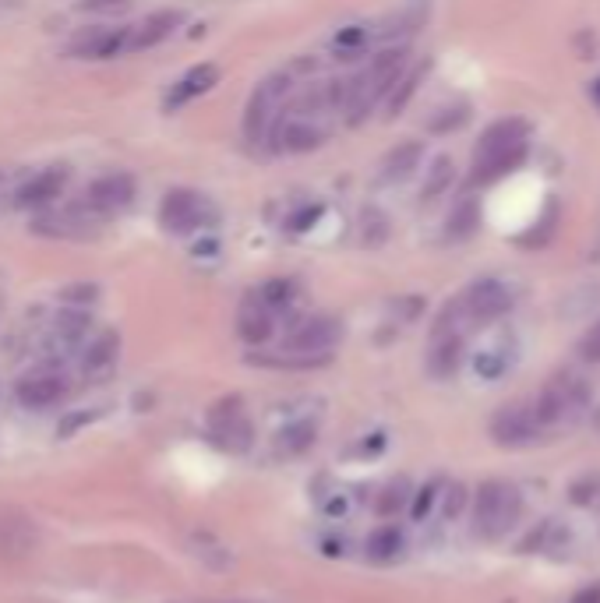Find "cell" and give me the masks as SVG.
<instances>
[{
    "label": "cell",
    "mask_w": 600,
    "mask_h": 603,
    "mask_svg": "<svg viewBox=\"0 0 600 603\" xmlns=\"http://www.w3.org/2000/svg\"><path fill=\"white\" fill-rule=\"evenodd\" d=\"M519 512H523V501H519L516 487L488 480V484H480L477 498H473V533L480 540H498L516 526Z\"/></svg>",
    "instance_id": "6da1fadb"
},
{
    "label": "cell",
    "mask_w": 600,
    "mask_h": 603,
    "mask_svg": "<svg viewBox=\"0 0 600 603\" xmlns=\"http://www.w3.org/2000/svg\"><path fill=\"white\" fill-rule=\"evenodd\" d=\"M586 406H590V385H586V378H579L576 371H562L544 385L533 413H537L540 427H562L569 420H576Z\"/></svg>",
    "instance_id": "7a4b0ae2"
},
{
    "label": "cell",
    "mask_w": 600,
    "mask_h": 603,
    "mask_svg": "<svg viewBox=\"0 0 600 603\" xmlns=\"http://www.w3.org/2000/svg\"><path fill=\"white\" fill-rule=\"evenodd\" d=\"M290 85H293L290 75L279 71V75H269L255 92H251L248 110H244V138H248L251 145H258L265 134L272 131L279 110H283L286 99H290Z\"/></svg>",
    "instance_id": "3957f363"
},
{
    "label": "cell",
    "mask_w": 600,
    "mask_h": 603,
    "mask_svg": "<svg viewBox=\"0 0 600 603\" xmlns=\"http://www.w3.org/2000/svg\"><path fill=\"white\" fill-rule=\"evenodd\" d=\"M159 223L170 233H195L202 230V226L216 223V209H212L209 198H202V194L177 187V191L166 194L163 205H159Z\"/></svg>",
    "instance_id": "277c9868"
},
{
    "label": "cell",
    "mask_w": 600,
    "mask_h": 603,
    "mask_svg": "<svg viewBox=\"0 0 600 603\" xmlns=\"http://www.w3.org/2000/svg\"><path fill=\"white\" fill-rule=\"evenodd\" d=\"M339 335H343V325L329 314H315V318H304L290 335H286V353H300V357H318V360H329L332 357V346L339 343Z\"/></svg>",
    "instance_id": "5b68a950"
},
{
    "label": "cell",
    "mask_w": 600,
    "mask_h": 603,
    "mask_svg": "<svg viewBox=\"0 0 600 603\" xmlns=\"http://www.w3.org/2000/svg\"><path fill=\"white\" fill-rule=\"evenodd\" d=\"M459 307H463L466 325H488V321H498L505 311L512 307V293L505 290L498 279H477L470 290H463V297H456Z\"/></svg>",
    "instance_id": "8992f818"
},
{
    "label": "cell",
    "mask_w": 600,
    "mask_h": 603,
    "mask_svg": "<svg viewBox=\"0 0 600 603\" xmlns=\"http://www.w3.org/2000/svg\"><path fill=\"white\" fill-rule=\"evenodd\" d=\"M544 427L537 424V413L526 402H509L491 417V438L502 448H526L540 438Z\"/></svg>",
    "instance_id": "52a82bcc"
},
{
    "label": "cell",
    "mask_w": 600,
    "mask_h": 603,
    "mask_svg": "<svg viewBox=\"0 0 600 603\" xmlns=\"http://www.w3.org/2000/svg\"><path fill=\"white\" fill-rule=\"evenodd\" d=\"M272 138H276L279 152H315L329 138V127L318 124L315 117H297V113L279 110L276 124H272Z\"/></svg>",
    "instance_id": "ba28073f"
},
{
    "label": "cell",
    "mask_w": 600,
    "mask_h": 603,
    "mask_svg": "<svg viewBox=\"0 0 600 603\" xmlns=\"http://www.w3.org/2000/svg\"><path fill=\"white\" fill-rule=\"evenodd\" d=\"M209 427H212V438H216L223 448H230V452L251 448V424H248V417H244V410H240V399L219 402L209 417Z\"/></svg>",
    "instance_id": "9c48e42d"
},
{
    "label": "cell",
    "mask_w": 600,
    "mask_h": 603,
    "mask_svg": "<svg viewBox=\"0 0 600 603\" xmlns=\"http://www.w3.org/2000/svg\"><path fill=\"white\" fill-rule=\"evenodd\" d=\"M131 198H135V180H131L128 173H106V177H99L96 184L89 187L85 205H89L92 212H120V209H128Z\"/></svg>",
    "instance_id": "30bf717a"
},
{
    "label": "cell",
    "mask_w": 600,
    "mask_h": 603,
    "mask_svg": "<svg viewBox=\"0 0 600 603\" xmlns=\"http://www.w3.org/2000/svg\"><path fill=\"white\" fill-rule=\"evenodd\" d=\"M64 392H68V381L60 378V374H53V371L29 374V378H22V381H18V388H15L18 402H22L25 410H50L53 402L64 399Z\"/></svg>",
    "instance_id": "8fae6325"
},
{
    "label": "cell",
    "mask_w": 600,
    "mask_h": 603,
    "mask_svg": "<svg viewBox=\"0 0 600 603\" xmlns=\"http://www.w3.org/2000/svg\"><path fill=\"white\" fill-rule=\"evenodd\" d=\"M431 18V0H406L403 8L389 11V15L378 22L375 36L378 39H399V36H413L428 25Z\"/></svg>",
    "instance_id": "7c38bea8"
},
{
    "label": "cell",
    "mask_w": 600,
    "mask_h": 603,
    "mask_svg": "<svg viewBox=\"0 0 600 603\" xmlns=\"http://www.w3.org/2000/svg\"><path fill=\"white\" fill-rule=\"evenodd\" d=\"M128 36L131 29H106V25H96V29L82 32V36L71 43V53H75V57H92V60L117 57L120 50H128Z\"/></svg>",
    "instance_id": "4fadbf2b"
},
{
    "label": "cell",
    "mask_w": 600,
    "mask_h": 603,
    "mask_svg": "<svg viewBox=\"0 0 600 603\" xmlns=\"http://www.w3.org/2000/svg\"><path fill=\"white\" fill-rule=\"evenodd\" d=\"M180 22H184V15H180V11H173V8L152 11L145 22H138L135 29H131L128 50H152V46H159L163 39H170L173 32L180 29Z\"/></svg>",
    "instance_id": "5bb4252c"
},
{
    "label": "cell",
    "mask_w": 600,
    "mask_h": 603,
    "mask_svg": "<svg viewBox=\"0 0 600 603\" xmlns=\"http://www.w3.org/2000/svg\"><path fill=\"white\" fill-rule=\"evenodd\" d=\"M64 184H68V170H60V166L43 170L39 177H32L29 184L18 191L15 205H18V209H43V205H50L53 198H60Z\"/></svg>",
    "instance_id": "9a60e30c"
},
{
    "label": "cell",
    "mask_w": 600,
    "mask_h": 603,
    "mask_svg": "<svg viewBox=\"0 0 600 603\" xmlns=\"http://www.w3.org/2000/svg\"><path fill=\"white\" fill-rule=\"evenodd\" d=\"M237 335L248 346L269 343V335H272V311L258 297H248L244 304H240V311H237Z\"/></svg>",
    "instance_id": "2e32d148"
},
{
    "label": "cell",
    "mask_w": 600,
    "mask_h": 603,
    "mask_svg": "<svg viewBox=\"0 0 600 603\" xmlns=\"http://www.w3.org/2000/svg\"><path fill=\"white\" fill-rule=\"evenodd\" d=\"M216 82H219V67L216 64H198V67H191L188 75L180 78L177 85H173V92L166 96V106H184V103H191V99H198V96H205L209 89H216Z\"/></svg>",
    "instance_id": "e0dca14e"
},
{
    "label": "cell",
    "mask_w": 600,
    "mask_h": 603,
    "mask_svg": "<svg viewBox=\"0 0 600 603\" xmlns=\"http://www.w3.org/2000/svg\"><path fill=\"white\" fill-rule=\"evenodd\" d=\"M526 131H530V127H526V120H519V117L498 120V124H491L488 131H484V138H480V145H477V156H491V152L526 145Z\"/></svg>",
    "instance_id": "ac0fdd59"
},
{
    "label": "cell",
    "mask_w": 600,
    "mask_h": 603,
    "mask_svg": "<svg viewBox=\"0 0 600 603\" xmlns=\"http://www.w3.org/2000/svg\"><path fill=\"white\" fill-rule=\"evenodd\" d=\"M315 441H318L315 420H293V424H286L283 431L276 434L272 448H276V459H297V455L308 452Z\"/></svg>",
    "instance_id": "d6986e66"
},
{
    "label": "cell",
    "mask_w": 600,
    "mask_h": 603,
    "mask_svg": "<svg viewBox=\"0 0 600 603\" xmlns=\"http://www.w3.org/2000/svg\"><path fill=\"white\" fill-rule=\"evenodd\" d=\"M420 159H424V149H420V142L396 145V149H392L389 156L382 159L378 180H382V184H403L406 177H413V170L420 166Z\"/></svg>",
    "instance_id": "ffe728a7"
},
{
    "label": "cell",
    "mask_w": 600,
    "mask_h": 603,
    "mask_svg": "<svg viewBox=\"0 0 600 603\" xmlns=\"http://www.w3.org/2000/svg\"><path fill=\"white\" fill-rule=\"evenodd\" d=\"M463 335H435L428 353V371L431 378H452L463 364Z\"/></svg>",
    "instance_id": "44dd1931"
},
{
    "label": "cell",
    "mask_w": 600,
    "mask_h": 603,
    "mask_svg": "<svg viewBox=\"0 0 600 603\" xmlns=\"http://www.w3.org/2000/svg\"><path fill=\"white\" fill-rule=\"evenodd\" d=\"M523 159H526V145L491 152V156H477V166H473V184H491V180H498V177H509Z\"/></svg>",
    "instance_id": "7402d4cb"
},
{
    "label": "cell",
    "mask_w": 600,
    "mask_h": 603,
    "mask_svg": "<svg viewBox=\"0 0 600 603\" xmlns=\"http://www.w3.org/2000/svg\"><path fill=\"white\" fill-rule=\"evenodd\" d=\"M89 311H82V307H68V311H60L57 321H53V346H78L85 339V332H89Z\"/></svg>",
    "instance_id": "603a6c76"
},
{
    "label": "cell",
    "mask_w": 600,
    "mask_h": 603,
    "mask_svg": "<svg viewBox=\"0 0 600 603\" xmlns=\"http://www.w3.org/2000/svg\"><path fill=\"white\" fill-rule=\"evenodd\" d=\"M117 353H120V339H117V332H99L96 339H92L89 346H85V357H82V367H85V374H99V371H106V367L117 360Z\"/></svg>",
    "instance_id": "cb8c5ba5"
},
{
    "label": "cell",
    "mask_w": 600,
    "mask_h": 603,
    "mask_svg": "<svg viewBox=\"0 0 600 603\" xmlns=\"http://www.w3.org/2000/svg\"><path fill=\"white\" fill-rule=\"evenodd\" d=\"M403 554V533L396 526H378L375 533L368 536V558L375 561H392Z\"/></svg>",
    "instance_id": "d4e9b609"
},
{
    "label": "cell",
    "mask_w": 600,
    "mask_h": 603,
    "mask_svg": "<svg viewBox=\"0 0 600 603\" xmlns=\"http://www.w3.org/2000/svg\"><path fill=\"white\" fill-rule=\"evenodd\" d=\"M420 78H424V67H413V71H403V75H399V82L389 89V103H385L389 117H399V113L406 110V103L413 99V92L420 89Z\"/></svg>",
    "instance_id": "484cf974"
},
{
    "label": "cell",
    "mask_w": 600,
    "mask_h": 603,
    "mask_svg": "<svg viewBox=\"0 0 600 603\" xmlns=\"http://www.w3.org/2000/svg\"><path fill=\"white\" fill-rule=\"evenodd\" d=\"M565 536V526L558 519H544L537 529H533L530 536H526L523 544H519V551L526 554H537V551H555V544Z\"/></svg>",
    "instance_id": "4316f807"
},
{
    "label": "cell",
    "mask_w": 600,
    "mask_h": 603,
    "mask_svg": "<svg viewBox=\"0 0 600 603\" xmlns=\"http://www.w3.org/2000/svg\"><path fill=\"white\" fill-rule=\"evenodd\" d=\"M452 177H456V170H452V159H449V156L435 159V163H431V170H428V180H424V187H420V198H424V201H435L438 194L449 191Z\"/></svg>",
    "instance_id": "83f0119b"
},
{
    "label": "cell",
    "mask_w": 600,
    "mask_h": 603,
    "mask_svg": "<svg viewBox=\"0 0 600 603\" xmlns=\"http://www.w3.org/2000/svg\"><path fill=\"white\" fill-rule=\"evenodd\" d=\"M293 297H297L293 279H269V283L262 286V293H258V300H262L269 311H283V307H290Z\"/></svg>",
    "instance_id": "f1b7e54d"
},
{
    "label": "cell",
    "mask_w": 600,
    "mask_h": 603,
    "mask_svg": "<svg viewBox=\"0 0 600 603\" xmlns=\"http://www.w3.org/2000/svg\"><path fill=\"white\" fill-rule=\"evenodd\" d=\"M473 371L480 374V378H502L505 371H509V353H498V350H484L477 360H473Z\"/></svg>",
    "instance_id": "f546056e"
},
{
    "label": "cell",
    "mask_w": 600,
    "mask_h": 603,
    "mask_svg": "<svg viewBox=\"0 0 600 603\" xmlns=\"http://www.w3.org/2000/svg\"><path fill=\"white\" fill-rule=\"evenodd\" d=\"M569 501H572V505H583V508L600 505V477H597V473L576 480V484L569 487Z\"/></svg>",
    "instance_id": "4dcf8cb0"
},
{
    "label": "cell",
    "mask_w": 600,
    "mask_h": 603,
    "mask_svg": "<svg viewBox=\"0 0 600 603\" xmlns=\"http://www.w3.org/2000/svg\"><path fill=\"white\" fill-rule=\"evenodd\" d=\"M477 226V201H463L449 219V237H466Z\"/></svg>",
    "instance_id": "1f68e13d"
},
{
    "label": "cell",
    "mask_w": 600,
    "mask_h": 603,
    "mask_svg": "<svg viewBox=\"0 0 600 603\" xmlns=\"http://www.w3.org/2000/svg\"><path fill=\"white\" fill-rule=\"evenodd\" d=\"M470 505V491H466L463 484H452L449 491L442 494V519H459L463 515V508Z\"/></svg>",
    "instance_id": "d6a6232c"
},
{
    "label": "cell",
    "mask_w": 600,
    "mask_h": 603,
    "mask_svg": "<svg viewBox=\"0 0 600 603\" xmlns=\"http://www.w3.org/2000/svg\"><path fill=\"white\" fill-rule=\"evenodd\" d=\"M406 491H410V487H406L403 480H396V484L385 487L382 498H378V515H396L399 508L406 505Z\"/></svg>",
    "instance_id": "836d02e7"
},
{
    "label": "cell",
    "mask_w": 600,
    "mask_h": 603,
    "mask_svg": "<svg viewBox=\"0 0 600 603\" xmlns=\"http://www.w3.org/2000/svg\"><path fill=\"white\" fill-rule=\"evenodd\" d=\"M438 491H442V484L438 480H431L428 487H420L417 491V498H413V505H410V512H413V519H428V512L435 508V501H438Z\"/></svg>",
    "instance_id": "e575fe53"
},
{
    "label": "cell",
    "mask_w": 600,
    "mask_h": 603,
    "mask_svg": "<svg viewBox=\"0 0 600 603\" xmlns=\"http://www.w3.org/2000/svg\"><path fill=\"white\" fill-rule=\"evenodd\" d=\"M466 106L459 103V106H449V110H442V117H435L431 120V131L435 134H445V131H456L459 124H466Z\"/></svg>",
    "instance_id": "d590c367"
},
{
    "label": "cell",
    "mask_w": 600,
    "mask_h": 603,
    "mask_svg": "<svg viewBox=\"0 0 600 603\" xmlns=\"http://www.w3.org/2000/svg\"><path fill=\"white\" fill-rule=\"evenodd\" d=\"M579 353H583V360H590V364H600V321L590 328V332L583 335V343H579Z\"/></svg>",
    "instance_id": "8d00e7d4"
},
{
    "label": "cell",
    "mask_w": 600,
    "mask_h": 603,
    "mask_svg": "<svg viewBox=\"0 0 600 603\" xmlns=\"http://www.w3.org/2000/svg\"><path fill=\"white\" fill-rule=\"evenodd\" d=\"M64 300H68V304H75V300H82V304H89V300H96V286H89V283L71 286V290H64Z\"/></svg>",
    "instance_id": "74e56055"
},
{
    "label": "cell",
    "mask_w": 600,
    "mask_h": 603,
    "mask_svg": "<svg viewBox=\"0 0 600 603\" xmlns=\"http://www.w3.org/2000/svg\"><path fill=\"white\" fill-rule=\"evenodd\" d=\"M117 4H128V0H82L78 8L82 11H106V8H117Z\"/></svg>",
    "instance_id": "f35d334b"
},
{
    "label": "cell",
    "mask_w": 600,
    "mask_h": 603,
    "mask_svg": "<svg viewBox=\"0 0 600 603\" xmlns=\"http://www.w3.org/2000/svg\"><path fill=\"white\" fill-rule=\"evenodd\" d=\"M572 603H600V582H593V586H586L583 593H576Z\"/></svg>",
    "instance_id": "ab89813d"
},
{
    "label": "cell",
    "mask_w": 600,
    "mask_h": 603,
    "mask_svg": "<svg viewBox=\"0 0 600 603\" xmlns=\"http://www.w3.org/2000/svg\"><path fill=\"white\" fill-rule=\"evenodd\" d=\"M593 99H597V103H600V82L593 85Z\"/></svg>",
    "instance_id": "60d3db41"
}]
</instances>
